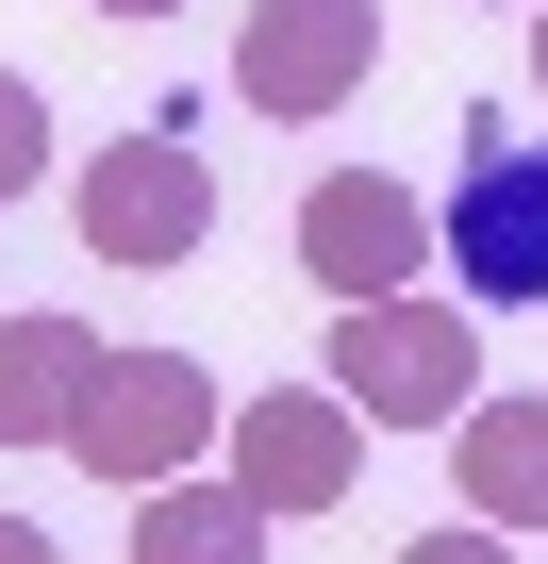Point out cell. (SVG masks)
<instances>
[{
	"mask_svg": "<svg viewBox=\"0 0 548 564\" xmlns=\"http://www.w3.org/2000/svg\"><path fill=\"white\" fill-rule=\"evenodd\" d=\"M316 382L366 415V432H432V415H465L482 399V333H465V300H333V349H316Z\"/></svg>",
	"mask_w": 548,
	"mask_h": 564,
	"instance_id": "cell-1",
	"label": "cell"
},
{
	"mask_svg": "<svg viewBox=\"0 0 548 564\" xmlns=\"http://www.w3.org/2000/svg\"><path fill=\"white\" fill-rule=\"evenodd\" d=\"M432 249L465 265V300H548V133L465 117L449 199H432Z\"/></svg>",
	"mask_w": 548,
	"mask_h": 564,
	"instance_id": "cell-2",
	"label": "cell"
},
{
	"mask_svg": "<svg viewBox=\"0 0 548 564\" xmlns=\"http://www.w3.org/2000/svg\"><path fill=\"white\" fill-rule=\"evenodd\" d=\"M216 432H233V399H216V366H183V349H100V382H84V415H67V448H84L117 498L183 481Z\"/></svg>",
	"mask_w": 548,
	"mask_h": 564,
	"instance_id": "cell-3",
	"label": "cell"
},
{
	"mask_svg": "<svg viewBox=\"0 0 548 564\" xmlns=\"http://www.w3.org/2000/svg\"><path fill=\"white\" fill-rule=\"evenodd\" d=\"M67 216H84L100 265H200V249H216V166H200L183 133H117V150H84Z\"/></svg>",
	"mask_w": 548,
	"mask_h": 564,
	"instance_id": "cell-4",
	"label": "cell"
},
{
	"mask_svg": "<svg viewBox=\"0 0 548 564\" xmlns=\"http://www.w3.org/2000/svg\"><path fill=\"white\" fill-rule=\"evenodd\" d=\"M216 448H233V481L283 514V531H300V514H350V481H366V415H350L333 382H266V399H233Z\"/></svg>",
	"mask_w": 548,
	"mask_h": 564,
	"instance_id": "cell-5",
	"label": "cell"
},
{
	"mask_svg": "<svg viewBox=\"0 0 548 564\" xmlns=\"http://www.w3.org/2000/svg\"><path fill=\"white\" fill-rule=\"evenodd\" d=\"M383 67V0H249L233 18V100L249 117H333Z\"/></svg>",
	"mask_w": 548,
	"mask_h": 564,
	"instance_id": "cell-6",
	"label": "cell"
},
{
	"mask_svg": "<svg viewBox=\"0 0 548 564\" xmlns=\"http://www.w3.org/2000/svg\"><path fill=\"white\" fill-rule=\"evenodd\" d=\"M416 249H432V216H416L399 166H333V183L300 199V265H316V300H399Z\"/></svg>",
	"mask_w": 548,
	"mask_h": 564,
	"instance_id": "cell-7",
	"label": "cell"
},
{
	"mask_svg": "<svg viewBox=\"0 0 548 564\" xmlns=\"http://www.w3.org/2000/svg\"><path fill=\"white\" fill-rule=\"evenodd\" d=\"M449 465H465V514L482 531H548V399H465L449 415Z\"/></svg>",
	"mask_w": 548,
	"mask_h": 564,
	"instance_id": "cell-8",
	"label": "cell"
},
{
	"mask_svg": "<svg viewBox=\"0 0 548 564\" xmlns=\"http://www.w3.org/2000/svg\"><path fill=\"white\" fill-rule=\"evenodd\" d=\"M84 382H100V333L84 316H0V448H67Z\"/></svg>",
	"mask_w": 548,
	"mask_h": 564,
	"instance_id": "cell-9",
	"label": "cell"
},
{
	"mask_svg": "<svg viewBox=\"0 0 548 564\" xmlns=\"http://www.w3.org/2000/svg\"><path fill=\"white\" fill-rule=\"evenodd\" d=\"M266 514L249 481H150V514H133V564H266Z\"/></svg>",
	"mask_w": 548,
	"mask_h": 564,
	"instance_id": "cell-10",
	"label": "cell"
},
{
	"mask_svg": "<svg viewBox=\"0 0 548 564\" xmlns=\"http://www.w3.org/2000/svg\"><path fill=\"white\" fill-rule=\"evenodd\" d=\"M34 166H51V100L34 67H0V199H34Z\"/></svg>",
	"mask_w": 548,
	"mask_h": 564,
	"instance_id": "cell-11",
	"label": "cell"
},
{
	"mask_svg": "<svg viewBox=\"0 0 548 564\" xmlns=\"http://www.w3.org/2000/svg\"><path fill=\"white\" fill-rule=\"evenodd\" d=\"M399 564H515V531H482V514H465V531H416Z\"/></svg>",
	"mask_w": 548,
	"mask_h": 564,
	"instance_id": "cell-12",
	"label": "cell"
},
{
	"mask_svg": "<svg viewBox=\"0 0 548 564\" xmlns=\"http://www.w3.org/2000/svg\"><path fill=\"white\" fill-rule=\"evenodd\" d=\"M0 564H67V547H51V531H34V514H0Z\"/></svg>",
	"mask_w": 548,
	"mask_h": 564,
	"instance_id": "cell-13",
	"label": "cell"
},
{
	"mask_svg": "<svg viewBox=\"0 0 548 564\" xmlns=\"http://www.w3.org/2000/svg\"><path fill=\"white\" fill-rule=\"evenodd\" d=\"M531 100H548V0H531Z\"/></svg>",
	"mask_w": 548,
	"mask_h": 564,
	"instance_id": "cell-14",
	"label": "cell"
},
{
	"mask_svg": "<svg viewBox=\"0 0 548 564\" xmlns=\"http://www.w3.org/2000/svg\"><path fill=\"white\" fill-rule=\"evenodd\" d=\"M100 18H183V0H100Z\"/></svg>",
	"mask_w": 548,
	"mask_h": 564,
	"instance_id": "cell-15",
	"label": "cell"
}]
</instances>
